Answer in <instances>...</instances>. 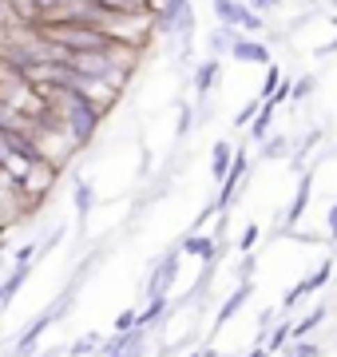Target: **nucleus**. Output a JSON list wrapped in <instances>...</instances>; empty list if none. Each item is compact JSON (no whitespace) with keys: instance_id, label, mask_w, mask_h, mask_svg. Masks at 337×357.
I'll use <instances>...</instances> for the list:
<instances>
[{"instance_id":"obj_1","label":"nucleus","mask_w":337,"mask_h":357,"mask_svg":"<svg viewBox=\"0 0 337 357\" xmlns=\"http://www.w3.org/2000/svg\"><path fill=\"white\" fill-rule=\"evenodd\" d=\"M40 115L60 128L72 139V147H88L95 139V131L104 123V107L91 100L84 88H48L40 91Z\"/></svg>"},{"instance_id":"obj_2","label":"nucleus","mask_w":337,"mask_h":357,"mask_svg":"<svg viewBox=\"0 0 337 357\" xmlns=\"http://www.w3.org/2000/svg\"><path fill=\"white\" fill-rule=\"evenodd\" d=\"M72 298H76V286H68V290L60 294V298H56L52 306L40 310L36 318H32V321L24 326V333L16 337L13 357H32V354H36V345H40V337H44V330H48V326H56V321H64V314L72 310Z\"/></svg>"},{"instance_id":"obj_3","label":"nucleus","mask_w":337,"mask_h":357,"mask_svg":"<svg viewBox=\"0 0 337 357\" xmlns=\"http://www.w3.org/2000/svg\"><path fill=\"white\" fill-rule=\"evenodd\" d=\"M155 24L159 32L179 36L182 52H191V44H195V8H191V0H163L155 8Z\"/></svg>"},{"instance_id":"obj_4","label":"nucleus","mask_w":337,"mask_h":357,"mask_svg":"<svg viewBox=\"0 0 337 357\" xmlns=\"http://www.w3.org/2000/svg\"><path fill=\"white\" fill-rule=\"evenodd\" d=\"M246 175H250V159H246V151H234L230 167H226V175H222V183H219V199H210L214 215L230 211V203L238 199V187L246 183Z\"/></svg>"},{"instance_id":"obj_5","label":"nucleus","mask_w":337,"mask_h":357,"mask_svg":"<svg viewBox=\"0 0 337 357\" xmlns=\"http://www.w3.org/2000/svg\"><path fill=\"white\" fill-rule=\"evenodd\" d=\"M179 258L182 255H179V246H175V250L151 270V278H147V286H143V298H167L171 282H175V274H179Z\"/></svg>"},{"instance_id":"obj_6","label":"nucleus","mask_w":337,"mask_h":357,"mask_svg":"<svg viewBox=\"0 0 337 357\" xmlns=\"http://www.w3.org/2000/svg\"><path fill=\"white\" fill-rule=\"evenodd\" d=\"M329 274H334V262H329V258H322V262H318V270H313L310 278H301L298 286H294V290L285 294L282 298V306L290 310V306H298L301 298H310V294H318L325 286V282H329Z\"/></svg>"},{"instance_id":"obj_7","label":"nucleus","mask_w":337,"mask_h":357,"mask_svg":"<svg viewBox=\"0 0 337 357\" xmlns=\"http://www.w3.org/2000/svg\"><path fill=\"white\" fill-rule=\"evenodd\" d=\"M310 191H313V167L298 178V191H294V199H290V206H285V222H282L285 230H294V227L301 222L306 206H310Z\"/></svg>"},{"instance_id":"obj_8","label":"nucleus","mask_w":337,"mask_h":357,"mask_svg":"<svg viewBox=\"0 0 337 357\" xmlns=\"http://www.w3.org/2000/svg\"><path fill=\"white\" fill-rule=\"evenodd\" d=\"M226 52H230L234 60H242V64H266V60H270V48H266L262 40L242 36V32H234V40H230Z\"/></svg>"},{"instance_id":"obj_9","label":"nucleus","mask_w":337,"mask_h":357,"mask_svg":"<svg viewBox=\"0 0 337 357\" xmlns=\"http://www.w3.org/2000/svg\"><path fill=\"white\" fill-rule=\"evenodd\" d=\"M250 294H254V282H238V286H234V294L226 298V302H222V310H219V318H214V326H210V333H219L222 326H226V321H230L234 314H238V310L246 306Z\"/></svg>"},{"instance_id":"obj_10","label":"nucleus","mask_w":337,"mask_h":357,"mask_svg":"<svg viewBox=\"0 0 337 357\" xmlns=\"http://www.w3.org/2000/svg\"><path fill=\"white\" fill-rule=\"evenodd\" d=\"M179 255H195L198 262H214L219 258V238H210V234H187L179 243Z\"/></svg>"},{"instance_id":"obj_11","label":"nucleus","mask_w":337,"mask_h":357,"mask_svg":"<svg viewBox=\"0 0 337 357\" xmlns=\"http://www.w3.org/2000/svg\"><path fill=\"white\" fill-rule=\"evenodd\" d=\"M325 318H329V306L322 302V306H313V310H310V314H306L301 321H290V337H294V342H301V337H310V333L318 330V326H322Z\"/></svg>"},{"instance_id":"obj_12","label":"nucleus","mask_w":337,"mask_h":357,"mask_svg":"<svg viewBox=\"0 0 337 357\" xmlns=\"http://www.w3.org/2000/svg\"><path fill=\"white\" fill-rule=\"evenodd\" d=\"M219 56H207V60H203V64L195 68V96L198 100H207V91L214 88V79H219Z\"/></svg>"},{"instance_id":"obj_13","label":"nucleus","mask_w":337,"mask_h":357,"mask_svg":"<svg viewBox=\"0 0 337 357\" xmlns=\"http://www.w3.org/2000/svg\"><path fill=\"white\" fill-rule=\"evenodd\" d=\"M230 159H234V143L230 139H219L214 147H210V175H214V183H222L226 167H230Z\"/></svg>"},{"instance_id":"obj_14","label":"nucleus","mask_w":337,"mask_h":357,"mask_svg":"<svg viewBox=\"0 0 337 357\" xmlns=\"http://www.w3.org/2000/svg\"><path fill=\"white\" fill-rule=\"evenodd\" d=\"M167 298H147V306L135 310V330H151V326H159V314H167Z\"/></svg>"},{"instance_id":"obj_15","label":"nucleus","mask_w":337,"mask_h":357,"mask_svg":"<svg viewBox=\"0 0 337 357\" xmlns=\"http://www.w3.org/2000/svg\"><path fill=\"white\" fill-rule=\"evenodd\" d=\"M28 274H32V262H24V266H16L13 274H8V278L0 282V306H8V302H13L16 294H20V286L28 282Z\"/></svg>"},{"instance_id":"obj_16","label":"nucleus","mask_w":337,"mask_h":357,"mask_svg":"<svg viewBox=\"0 0 337 357\" xmlns=\"http://www.w3.org/2000/svg\"><path fill=\"white\" fill-rule=\"evenodd\" d=\"M270 123H274V103H258V112H254V119H250V139L262 143L266 135H270Z\"/></svg>"},{"instance_id":"obj_17","label":"nucleus","mask_w":337,"mask_h":357,"mask_svg":"<svg viewBox=\"0 0 337 357\" xmlns=\"http://www.w3.org/2000/svg\"><path fill=\"white\" fill-rule=\"evenodd\" d=\"M91 206H95V183H91V178H79L76 183V211H79V218H88Z\"/></svg>"},{"instance_id":"obj_18","label":"nucleus","mask_w":337,"mask_h":357,"mask_svg":"<svg viewBox=\"0 0 337 357\" xmlns=\"http://www.w3.org/2000/svg\"><path fill=\"white\" fill-rule=\"evenodd\" d=\"M214 4V13H219V24L234 28V20H238V8H242V0H210Z\"/></svg>"},{"instance_id":"obj_19","label":"nucleus","mask_w":337,"mask_h":357,"mask_svg":"<svg viewBox=\"0 0 337 357\" xmlns=\"http://www.w3.org/2000/svg\"><path fill=\"white\" fill-rule=\"evenodd\" d=\"M234 32H238V28H226V24H219V28H214V36H210V56H222V52L230 48Z\"/></svg>"},{"instance_id":"obj_20","label":"nucleus","mask_w":337,"mask_h":357,"mask_svg":"<svg viewBox=\"0 0 337 357\" xmlns=\"http://www.w3.org/2000/svg\"><path fill=\"white\" fill-rule=\"evenodd\" d=\"M104 342V337H100V333H88V337H79V342H72L64 349V357H84V354H95V345Z\"/></svg>"},{"instance_id":"obj_21","label":"nucleus","mask_w":337,"mask_h":357,"mask_svg":"<svg viewBox=\"0 0 337 357\" xmlns=\"http://www.w3.org/2000/svg\"><path fill=\"white\" fill-rule=\"evenodd\" d=\"M285 151H290V139H285V135H278V139L266 135V139H262V159H282Z\"/></svg>"},{"instance_id":"obj_22","label":"nucleus","mask_w":337,"mask_h":357,"mask_svg":"<svg viewBox=\"0 0 337 357\" xmlns=\"http://www.w3.org/2000/svg\"><path fill=\"white\" fill-rule=\"evenodd\" d=\"M285 342H290V321H278V330L270 333V342H262V349H266V354H278Z\"/></svg>"},{"instance_id":"obj_23","label":"nucleus","mask_w":337,"mask_h":357,"mask_svg":"<svg viewBox=\"0 0 337 357\" xmlns=\"http://www.w3.org/2000/svg\"><path fill=\"white\" fill-rule=\"evenodd\" d=\"M313 88H318V79H313V76L294 79V84H290V100H294V103H301V100H306V96H310Z\"/></svg>"},{"instance_id":"obj_24","label":"nucleus","mask_w":337,"mask_h":357,"mask_svg":"<svg viewBox=\"0 0 337 357\" xmlns=\"http://www.w3.org/2000/svg\"><path fill=\"white\" fill-rule=\"evenodd\" d=\"M278 79H282V72H278L274 64H266V79H262V91H258V100H262V103L270 100V91L278 88Z\"/></svg>"},{"instance_id":"obj_25","label":"nucleus","mask_w":337,"mask_h":357,"mask_svg":"<svg viewBox=\"0 0 337 357\" xmlns=\"http://www.w3.org/2000/svg\"><path fill=\"white\" fill-rule=\"evenodd\" d=\"M322 354H325L322 345H318V342H306V337H301V342L290 349V357H322Z\"/></svg>"},{"instance_id":"obj_26","label":"nucleus","mask_w":337,"mask_h":357,"mask_svg":"<svg viewBox=\"0 0 337 357\" xmlns=\"http://www.w3.org/2000/svg\"><path fill=\"white\" fill-rule=\"evenodd\" d=\"M258 96H254V100H250L246 103V107H242V112H238V115H234V128H246V123H250V119H254V112H258Z\"/></svg>"},{"instance_id":"obj_27","label":"nucleus","mask_w":337,"mask_h":357,"mask_svg":"<svg viewBox=\"0 0 337 357\" xmlns=\"http://www.w3.org/2000/svg\"><path fill=\"white\" fill-rule=\"evenodd\" d=\"M258 234H262L258 227H246V230H242V238H238V250H242V255H250V250H254V243H258Z\"/></svg>"},{"instance_id":"obj_28","label":"nucleus","mask_w":337,"mask_h":357,"mask_svg":"<svg viewBox=\"0 0 337 357\" xmlns=\"http://www.w3.org/2000/svg\"><path fill=\"white\" fill-rule=\"evenodd\" d=\"M28 4L36 8V16H48V13H56V8H60L64 0H28Z\"/></svg>"},{"instance_id":"obj_29","label":"nucleus","mask_w":337,"mask_h":357,"mask_svg":"<svg viewBox=\"0 0 337 357\" xmlns=\"http://www.w3.org/2000/svg\"><path fill=\"white\" fill-rule=\"evenodd\" d=\"M127 330H135V310H123L116 318V333H127Z\"/></svg>"},{"instance_id":"obj_30","label":"nucleus","mask_w":337,"mask_h":357,"mask_svg":"<svg viewBox=\"0 0 337 357\" xmlns=\"http://www.w3.org/2000/svg\"><path fill=\"white\" fill-rule=\"evenodd\" d=\"M242 4H246L250 13H270V8H278V0H242Z\"/></svg>"},{"instance_id":"obj_31","label":"nucleus","mask_w":337,"mask_h":357,"mask_svg":"<svg viewBox=\"0 0 337 357\" xmlns=\"http://www.w3.org/2000/svg\"><path fill=\"white\" fill-rule=\"evenodd\" d=\"M191 131V107H182L179 112V135H187Z\"/></svg>"},{"instance_id":"obj_32","label":"nucleus","mask_w":337,"mask_h":357,"mask_svg":"<svg viewBox=\"0 0 337 357\" xmlns=\"http://www.w3.org/2000/svg\"><path fill=\"white\" fill-rule=\"evenodd\" d=\"M246 357H270V354H266V349H262V345H254V349H250Z\"/></svg>"},{"instance_id":"obj_33","label":"nucleus","mask_w":337,"mask_h":357,"mask_svg":"<svg viewBox=\"0 0 337 357\" xmlns=\"http://www.w3.org/2000/svg\"><path fill=\"white\" fill-rule=\"evenodd\" d=\"M40 357H64V349H48V354H40Z\"/></svg>"},{"instance_id":"obj_34","label":"nucleus","mask_w":337,"mask_h":357,"mask_svg":"<svg viewBox=\"0 0 337 357\" xmlns=\"http://www.w3.org/2000/svg\"><path fill=\"white\" fill-rule=\"evenodd\" d=\"M4 187H8V175H4V171H0V191H4Z\"/></svg>"},{"instance_id":"obj_35","label":"nucleus","mask_w":337,"mask_h":357,"mask_svg":"<svg viewBox=\"0 0 337 357\" xmlns=\"http://www.w3.org/2000/svg\"><path fill=\"white\" fill-rule=\"evenodd\" d=\"M191 357H203V349H198V354H191Z\"/></svg>"},{"instance_id":"obj_36","label":"nucleus","mask_w":337,"mask_h":357,"mask_svg":"<svg viewBox=\"0 0 337 357\" xmlns=\"http://www.w3.org/2000/svg\"><path fill=\"white\" fill-rule=\"evenodd\" d=\"M0 4H4V0H0Z\"/></svg>"}]
</instances>
